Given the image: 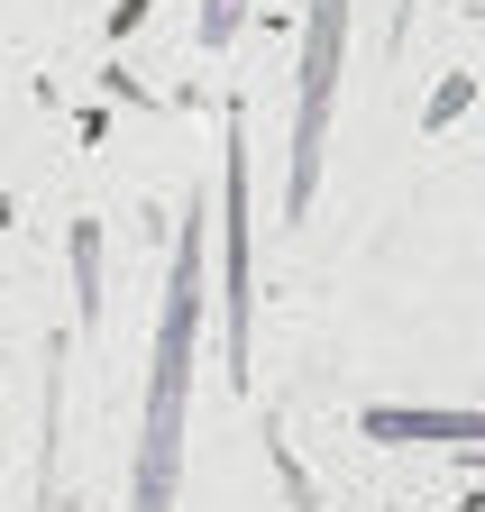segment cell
Returning <instances> with one entry per match:
<instances>
[{"instance_id":"obj_1","label":"cell","mask_w":485,"mask_h":512,"mask_svg":"<svg viewBox=\"0 0 485 512\" xmlns=\"http://www.w3.org/2000/svg\"><path fill=\"white\" fill-rule=\"evenodd\" d=\"M202 238H211V211L193 202L184 229H174V275H165V311H156L129 512H174V494H184V403H193V348H202Z\"/></svg>"},{"instance_id":"obj_2","label":"cell","mask_w":485,"mask_h":512,"mask_svg":"<svg viewBox=\"0 0 485 512\" xmlns=\"http://www.w3.org/2000/svg\"><path fill=\"white\" fill-rule=\"evenodd\" d=\"M339 55H348V0H312V19H302V64H293V165H284V220H302V211H312V192H321Z\"/></svg>"},{"instance_id":"obj_3","label":"cell","mask_w":485,"mask_h":512,"mask_svg":"<svg viewBox=\"0 0 485 512\" xmlns=\"http://www.w3.org/2000/svg\"><path fill=\"white\" fill-rule=\"evenodd\" d=\"M248 119L229 110L220 128V375L248 384Z\"/></svg>"},{"instance_id":"obj_4","label":"cell","mask_w":485,"mask_h":512,"mask_svg":"<svg viewBox=\"0 0 485 512\" xmlns=\"http://www.w3.org/2000/svg\"><path fill=\"white\" fill-rule=\"evenodd\" d=\"M367 439H385V448H485V412H431V403H376L367 421H357Z\"/></svg>"},{"instance_id":"obj_5","label":"cell","mask_w":485,"mask_h":512,"mask_svg":"<svg viewBox=\"0 0 485 512\" xmlns=\"http://www.w3.org/2000/svg\"><path fill=\"white\" fill-rule=\"evenodd\" d=\"M74 320L101 330V229L92 220H74Z\"/></svg>"},{"instance_id":"obj_6","label":"cell","mask_w":485,"mask_h":512,"mask_svg":"<svg viewBox=\"0 0 485 512\" xmlns=\"http://www.w3.org/2000/svg\"><path fill=\"white\" fill-rule=\"evenodd\" d=\"M238 28H248V0H202V28H193V37H202V46L220 55V46L238 37Z\"/></svg>"},{"instance_id":"obj_7","label":"cell","mask_w":485,"mask_h":512,"mask_svg":"<svg viewBox=\"0 0 485 512\" xmlns=\"http://www.w3.org/2000/svg\"><path fill=\"white\" fill-rule=\"evenodd\" d=\"M467 467H476V476H485V448H467Z\"/></svg>"},{"instance_id":"obj_8","label":"cell","mask_w":485,"mask_h":512,"mask_svg":"<svg viewBox=\"0 0 485 512\" xmlns=\"http://www.w3.org/2000/svg\"><path fill=\"white\" fill-rule=\"evenodd\" d=\"M467 512H485V485H476V494H467Z\"/></svg>"}]
</instances>
